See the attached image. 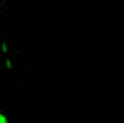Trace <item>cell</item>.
I'll return each mask as SVG.
<instances>
[{"label": "cell", "mask_w": 124, "mask_h": 123, "mask_svg": "<svg viewBox=\"0 0 124 123\" xmlns=\"http://www.w3.org/2000/svg\"><path fill=\"white\" fill-rule=\"evenodd\" d=\"M0 123H7L6 117H4V116H1V114H0Z\"/></svg>", "instance_id": "obj_1"}]
</instances>
